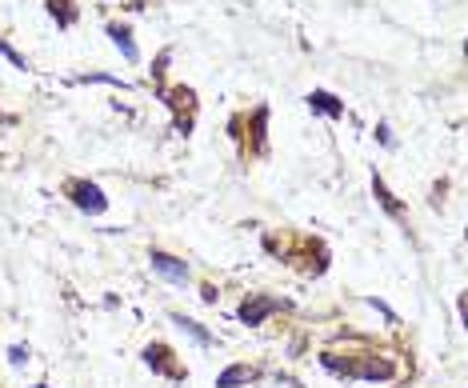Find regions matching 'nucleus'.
I'll list each match as a JSON object with an SVG mask.
<instances>
[{
	"instance_id": "obj_1",
	"label": "nucleus",
	"mask_w": 468,
	"mask_h": 388,
	"mask_svg": "<svg viewBox=\"0 0 468 388\" xmlns=\"http://www.w3.org/2000/svg\"><path fill=\"white\" fill-rule=\"evenodd\" d=\"M69 193H72V200H76V208H84V212H92V216H100V212L109 208L104 193H100L97 184H88V181H72V184H69Z\"/></svg>"
},
{
	"instance_id": "obj_2",
	"label": "nucleus",
	"mask_w": 468,
	"mask_h": 388,
	"mask_svg": "<svg viewBox=\"0 0 468 388\" xmlns=\"http://www.w3.org/2000/svg\"><path fill=\"white\" fill-rule=\"evenodd\" d=\"M149 261H152V272L165 277L168 284H184V280H188V264L177 261V256H168V252H152Z\"/></svg>"
},
{
	"instance_id": "obj_3",
	"label": "nucleus",
	"mask_w": 468,
	"mask_h": 388,
	"mask_svg": "<svg viewBox=\"0 0 468 388\" xmlns=\"http://www.w3.org/2000/svg\"><path fill=\"white\" fill-rule=\"evenodd\" d=\"M276 308H280V300H245L240 305V320L245 324H261L264 317H273Z\"/></svg>"
},
{
	"instance_id": "obj_4",
	"label": "nucleus",
	"mask_w": 468,
	"mask_h": 388,
	"mask_svg": "<svg viewBox=\"0 0 468 388\" xmlns=\"http://www.w3.org/2000/svg\"><path fill=\"white\" fill-rule=\"evenodd\" d=\"M248 380H256V368H248V364H228L221 376H216V388H240Z\"/></svg>"
},
{
	"instance_id": "obj_5",
	"label": "nucleus",
	"mask_w": 468,
	"mask_h": 388,
	"mask_svg": "<svg viewBox=\"0 0 468 388\" xmlns=\"http://www.w3.org/2000/svg\"><path fill=\"white\" fill-rule=\"evenodd\" d=\"M144 361H149L152 368H160L165 376H184L177 364H168V348L165 345H149V348H144Z\"/></svg>"
},
{
	"instance_id": "obj_6",
	"label": "nucleus",
	"mask_w": 468,
	"mask_h": 388,
	"mask_svg": "<svg viewBox=\"0 0 468 388\" xmlns=\"http://www.w3.org/2000/svg\"><path fill=\"white\" fill-rule=\"evenodd\" d=\"M308 104H312V109L317 112H324V116H345V104H340V100L332 97V92H308Z\"/></svg>"
},
{
	"instance_id": "obj_7",
	"label": "nucleus",
	"mask_w": 468,
	"mask_h": 388,
	"mask_svg": "<svg viewBox=\"0 0 468 388\" xmlns=\"http://www.w3.org/2000/svg\"><path fill=\"white\" fill-rule=\"evenodd\" d=\"M109 36H112V44L124 53V60H137V44H132V36H128V28H121V25H109Z\"/></svg>"
},
{
	"instance_id": "obj_8",
	"label": "nucleus",
	"mask_w": 468,
	"mask_h": 388,
	"mask_svg": "<svg viewBox=\"0 0 468 388\" xmlns=\"http://www.w3.org/2000/svg\"><path fill=\"white\" fill-rule=\"evenodd\" d=\"M172 324H177L180 333H188L196 340V345H212V333H205V328H200V324H196V320H188V317H172Z\"/></svg>"
},
{
	"instance_id": "obj_9",
	"label": "nucleus",
	"mask_w": 468,
	"mask_h": 388,
	"mask_svg": "<svg viewBox=\"0 0 468 388\" xmlns=\"http://www.w3.org/2000/svg\"><path fill=\"white\" fill-rule=\"evenodd\" d=\"M25 356H28V352H25V348H20V345H16V348H8V361H13V364H20V361H25Z\"/></svg>"
}]
</instances>
